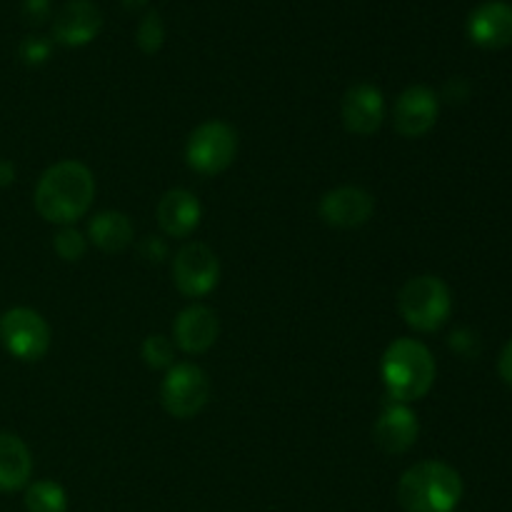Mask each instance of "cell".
Listing matches in <instances>:
<instances>
[{
  "instance_id": "6da1fadb",
  "label": "cell",
  "mask_w": 512,
  "mask_h": 512,
  "mask_svg": "<svg viewBox=\"0 0 512 512\" xmlns=\"http://www.w3.org/2000/svg\"><path fill=\"white\" fill-rule=\"evenodd\" d=\"M95 198V178L88 165L60 160L40 175L35 185V210L55 225H73L90 210Z\"/></svg>"
},
{
  "instance_id": "7a4b0ae2",
  "label": "cell",
  "mask_w": 512,
  "mask_h": 512,
  "mask_svg": "<svg viewBox=\"0 0 512 512\" xmlns=\"http://www.w3.org/2000/svg\"><path fill=\"white\" fill-rule=\"evenodd\" d=\"M463 498L458 470L440 460H423L403 473L398 503L405 512H453Z\"/></svg>"
},
{
  "instance_id": "3957f363",
  "label": "cell",
  "mask_w": 512,
  "mask_h": 512,
  "mask_svg": "<svg viewBox=\"0 0 512 512\" xmlns=\"http://www.w3.org/2000/svg\"><path fill=\"white\" fill-rule=\"evenodd\" d=\"M388 395L398 403L425 398L435 383L433 353L420 340L398 338L388 345L380 363Z\"/></svg>"
},
{
  "instance_id": "277c9868",
  "label": "cell",
  "mask_w": 512,
  "mask_h": 512,
  "mask_svg": "<svg viewBox=\"0 0 512 512\" xmlns=\"http://www.w3.org/2000/svg\"><path fill=\"white\" fill-rule=\"evenodd\" d=\"M398 310L413 330L433 333L443 328L450 318V310H453L450 288L435 275L410 278L398 293Z\"/></svg>"
},
{
  "instance_id": "5b68a950",
  "label": "cell",
  "mask_w": 512,
  "mask_h": 512,
  "mask_svg": "<svg viewBox=\"0 0 512 512\" xmlns=\"http://www.w3.org/2000/svg\"><path fill=\"white\" fill-rule=\"evenodd\" d=\"M238 155V133L228 123L208 120L190 133L185 143V163L200 175H220Z\"/></svg>"
},
{
  "instance_id": "8992f818",
  "label": "cell",
  "mask_w": 512,
  "mask_h": 512,
  "mask_svg": "<svg viewBox=\"0 0 512 512\" xmlns=\"http://www.w3.org/2000/svg\"><path fill=\"white\" fill-rule=\"evenodd\" d=\"M210 380L195 363H178L168 368L160 385V403L173 418H195L208 405Z\"/></svg>"
},
{
  "instance_id": "52a82bcc",
  "label": "cell",
  "mask_w": 512,
  "mask_h": 512,
  "mask_svg": "<svg viewBox=\"0 0 512 512\" xmlns=\"http://www.w3.org/2000/svg\"><path fill=\"white\" fill-rule=\"evenodd\" d=\"M0 343L13 358L35 363L50 350V325L30 308H13L0 318Z\"/></svg>"
},
{
  "instance_id": "ba28073f",
  "label": "cell",
  "mask_w": 512,
  "mask_h": 512,
  "mask_svg": "<svg viewBox=\"0 0 512 512\" xmlns=\"http://www.w3.org/2000/svg\"><path fill=\"white\" fill-rule=\"evenodd\" d=\"M220 263L203 243H188L173 260V283L185 298H203L218 285Z\"/></svg>"
},
{
  "instance_id": "9c48e42d",
  "label": "cell",
  "mask_w": 512,
  "mask_h": 512,
  "mask_svg": "<svg viewBox=\"0 0 512 512\" xmlns=\"http://www.w3.org/2000/svg\"><path fill=\"white\" fill-rule=\"evenodd\" d=\"M438 95L425 85H410L400 93L393 108V128L403 138H423L438 123Z\"/></svg>"
},
{
  "instance_id": "30bf717a",
  "label": "cell",
  "mask_w": 512,
  "mask_h": 512,
  "mask_svg": "<svg viewBox=\"0 0 512 512\" xmlns=\"http://www.w3.org/2000/svg\"><path fill=\"white\" fill-rule=\"evenodd\" d=\"M320 218L330 225V228L350 230L360 228L373 218L375 200L368 190L355 188V185H345V188H335L320 198Z\"/></svg>"
},
{
  "instance_id": "8fae6325",
  "label": "cell",
  "mask_w": 512,
  "mask_h": 512,
  "mask_svg": "<svg viewBox=\"0 0 512 512\" xmlns=\"http://www.w3.org/2000/svg\"><path fill=\"white\" fill-rule=\"evenodd\" d=\"M103 28V13L93 0H68L58 10L53 23V38L60 45L78 48L90 43Z\"/></svg>"
},
{
  "instance_id": "7c38bea8",
  "label": "cell",
  "mask_w": 512,
  "mask_h": 512,
  "mask_svg": "<svg viewBox=\"0 0 512 512\" xmlns=\"http://www.w3.org/2000/svg\"><path fill=\"white\" fill-rule=\"evenodd\" d=\"M385 120V98L380 88L358 83L343 98V123L353 135H373Z\"/></svg>"
},
{
  "instance_id": "4fadbf2b",
  "label": "cell",
  "mask_w": 512,
  "mask_h": 512,
  "mask_svg": "<svg viewBox=\"0 0 512 512\" xmlns=\"http://www.w3.org/2000/svg\"><path fill=\"white\" fill-rule=\"evenodd\" d=\"M470 40L480 48L500 50L512 45V5L505 0H490L478 5L468 20Z\"/></svg>"
},
{
  "instance_id": "5bb4252c",
  "label": "cell",
  "mask_w": 512,
  "mask_h": 512,
  "mask_svg": "<svg viewBox=\"0 0 512 512\" xmlns=\"http://www.w3.org/2000/svg\"><path fill=\"white\" fill-rule=\"evenodd\" d=\"M418 433L420 425L413 410L405 403H393L375 420L373 440L383 453L400 455L413 448L415 440H418Z\"/></svg>"
},
{
  "instance_id": "9a60e30c",
  "label": "cell",
  "mask_w": 512,
  "mask_h": 512,
  "mask_svg": "<svg viewBox=\"0 0 512 512\" xmlns=\"http://www.w3.org/2000/svg\"><path fill=\"white\" fill-rule=\"evenodd\" d=\"M220 333L218 315L205 305H190V308L180 310V315L173 323V338L183 353L198 355L205 353L215 345Z\"/></svg>"
},
{
  "instance_id": "2e32d148",
  "label": "cell",
  "mask_w": 512,
  "mask_h": 512,
  "mask_svg": "<svg viewBox=\"0 0 512 512\" xmlns=\"http://www.w3.org/2000/svg\"><path fill=\"white\" fill-rule=\"evenodd\" d=\"M200 215H203V208L198 198L183 188L168 190L158 203V225L170 238H188L190 233H195Z\"/></svg>"
},
{
  "instance_id": "e0dca14e",
  "label": "cell",
  "mask_w": 512,
  "mask_h": 512,
  "mask_svg": "<svg viewBox=\"0 0 512 512\" xmlns=\"http://www.w3.org/2000/svg\"><path fill=\"white\" fill-rule=\"evenodd\" d=\"M33 473V458L30 450L18 435L0 433V490L15 493L25 488Z\"/></svg>"
},
{
  "instance_id": "ac0fdd59",
  "label": "cell",
  "mask_w": 512,
  "mask_h": 512,
  "mask_svg": "<svg viewBox=\"0 0 512 512\" xmlns=\"http://www.w3.org/2000/svg\"><path fill=\"white\" fill-rule=\"evenodd\" d=\"M88 238L103 253H123L133 243V223L125 213L105 210V213H98L90 220Z\"/></svg>"
},
{
  "instance_id": "d6986e66",
  "label": "cell",
  "mask_w": 512,
  "mask_h": 512,
  "mask_svg": "<svg viewBox=\"0 0 512 512\" xmlns=\"http://www.w3.org/2000/svg\"><path fill=\"white\" fill-rule=\"evenodd\" d=\"M25 510L28 512H65L68 495L53 480H38L25 493Z\"/></svg>"
},
{
  "instance_id": "ffe728a7",
  "label": "cell",
  "mask_w": 512,
  "mask_h": 512,
  "mask_svg": "<svg viewBox=\"0 0 512 512\" xmlns=\"http://www.w3.org/2000/svg\"><path fill=\"white\" fill-rule=\"evenodd\" d=\"M143 358L150 368H173V343L165 335H150L143 343Z\"/></svg>"
},
{
  "instance_id": "44dd1931",
  "label": "cell",
  "mask_w": 512,
  "mask_h": 512,
  "mask_svg": "<svg viewBox=\"0 0 512 512\" xmlns=\"http://www.w3.org/2000/svg\"><path fill=\"white\" fill-rule=\"evenodd\" d=\"M53 245H55V253H58L63 260H68V263H75V260L83 258L85 248H88L83 235H80L75 228H70V225H65V228L55 235Z\"/></svg>"
},
{
  "instance_id": "7402d4cb",
  "label": "cell",
  "mask_w": 512,
  "mask_h": 512,
  "mask_svg": "<svg viewBox=\"0 0 512 512\" xmlns=\"http://www.w3.org/2000/svg\"><path fill=\"white\" fill-rule=\"evenodd\" d=\"M165 38V30H163V20H160L158 13H148L143 18L138 28V45L143 48V53H155L160 50Z\"/></svg>"
},
{
  "instance_id": "603a6c76",
  "label": "cell",
  "mask_w": 512,
  "mask_h": 512,
  "mask_svg": "<svg viewBox=\"0 0 512 512\" xmlns=\"http://www.w3.org/2000/svg\"><path fill=\"white\" fill-rule=\"evenodd\" d=\"M48 55H50V43L48 40L38 38V35H30V38H25L23 45H20V58L30 65L43 63Z\"/></svg>"
},
{
  "instance_id": "cb8c5ba5",
  "label": "cell",
  "mask_w": 512,
  "mask_h": 512,
  "mask_svg": "<svg viewBox=\"0 0 512 512\" xmlns=\"http://www.w3.org/2000/svg\"><path fill=\"white\" fill-rule=\"evenodd\" d=\"M140 253H143V258L158 263V260L165 258V243H160V240L155 238H145L143 245H140Z\"/></svg>"
},
{
  "instance_id": "d4e9b609",
  "label": "cell",
  "mask_w": 512,
  "mask_h": 512,
  "mask_svg": "<svg viewBox=\"0 0 512 512\" xmlns=\"http://www.w3.org/2000/svg\"><path fill=\"white\" fill-rule=\"evenodd\" d=\"M498 373H500V378L505 380V383L512 385V340H510L508 345H505L503 353H500Z\"/></svg>"
},
{
  "instance_id": "484cf974",
  "label": "cell",
  "mask_w": 512,
  "mask_h": 512,
  "mask_svg": "<svg viewBox=\"0 0 512 512\" xmlns=\"http://www.w3.org/2000/svg\"><path fill=\"white\" fill-rule=\"evenodd\" d=\"M13 178H15L13 165L5 163V160H0V185H10L13 183Z\"/></svg>"
},
{
  "instance_id": "4316f807",
  "label": "cell",
  "mask_w": 512,
  "mask_h": 512,
  "mask_svg": "<svg viewBox=\"0 0 512 512\" xmlns=\"http://www.w3.org/2000/svg\"><path fill=\"white\" fill-rule=\"evenodd\" d=\"M25 8H28V13H38V18L40 15L45 13V8H48V0H25Z\"/></svg>"
}]
</instances>
